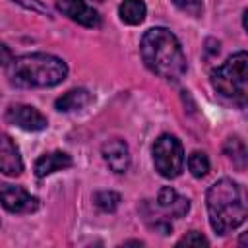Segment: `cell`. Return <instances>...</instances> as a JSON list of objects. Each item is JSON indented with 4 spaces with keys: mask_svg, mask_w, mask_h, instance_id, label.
<instances>
[{
    "mask_svg": "<svg viewBox=\"0 0 248 248\" xmlns=\"http://www.w3.org/2000/svg\"><path fill=\"white\" fill-rule=\"evenodd\" d=\"M12 50L4 45V43H0V66H8L10 62H12Z\"/></svg>",
    "mask_w": 248,
    "mask_h": 248,
    "instance_id": "21",
    "label": "cell"
},
{
    "mask_svg": "<svg viewBox=\"0 0 248 248\" xmlns=\"http://www.w3.org/2000/svg\"><path fill=\"white\" fill-rule=\"evenodd\" d=\"M95 2H105V0H95Z\"/></svg>",
    "mask_w": 248,
    "mask_h": 248,
    "instance_id": "22",
    "label": "cell"
},
{
    "mask_svg": "<svg viewBox=\"0 0 248 248\" xmlns=\"http://www.w3.org/2000/svg\"><path fill=\"white\" fill-rule=\"evenodd\" d=\"M93 202H95V205H97L101 211L110 213V211H114V209L118 207L120 196H118L116 192H112V190H101V192H95Z\"/></svg>",
    "mask_w": 248,
    "mask_h": 248,
    "instance_id": "17",
    "label": "cell"
},
{
    "mask_svg": "<svg viewBox=\"0 0 248 248\" xmlns=\"http://www.w3.org/2000/svg\"><path fill=\"white\" fill-rule=\"evenodd\" d=\"M0 172L8 176H19L23 172V161L21 155L14 143V140L0 132Z\"/></svg>",
    "mask_w": 248,
    "mask_h": 248,
    "instance_id": "10",
    "label": "cell"
},
{
    "mask_svg": "<svg viewBox=\"0 0 248 248\" xmlns=\"http://www.w3.org/2000/svg\"><path fill=\"white\" fill-rule=\"evenodd\" d=\"M68 167H72V157L68 153H64V151H50V153L41 155L35 161L33 170H35V174L39 178H45V176H48V174H52L56 170L68 169Z\"/></svg>",
    "mask_w": 248,
    "mask_h": 248,
    "instance_id": "11",
    "label": "cell"
},
{
    "mask_svg": "<svg viewBox=\"0 0 248 248\" xmlns=\"http://www.w3.org/2000/svg\"><path fill=\"white\" fill-rule=\"evenodd\" d=\"M140 52L145 66L159 78L167 81H178L186 72L184 50L167 27H151L143 33L140 43Z\"/></svg>",
    "mask_w": 248,
    "mask_h": 248,
    "instance_id": "1",
    "label": "cell"
},
{
    "mask_svg": "<svg viewBox=\"0 0 248 248\" xmlns=\"http://www.w3.org/2000/svg\"><path fill=\"white\" fill-rule=\"evenodd\" d=\"M101 153H103L105 163L110 167V170H114L118 174L128 170V167H130V149H128L124 140L114 138V140L105 141L103 147H101Z\"/></svg>",
    "mask_w": 248,
    "mask_h": 248,
    "instance_id": "9",
    "label": "cell"
},
{
    "mask_svg": "<svg viewBox=\"0 0 248 248\" xmlns=\"http://www.w3.org/2000/svg\"><path fill=\"white\" fill-rule=\"evenodd\" d=\"M157 203H159L161 209H165L172 217H184L188 213V209H190V200L178 196V192L174 188H170V186H163L159 190Z\"/></svg>",
    "mask_w": 248,
    "mask_h": 248,
    "instance_id": "12",
    "label": "cell"
},
{
    "mask_svg": "<svg viewBox=\"0 0 248 248\" xmlns=\"http://www.w3.org/2000/svg\"><path fill=\"white\" fill-rule=\"evenodd\" d=\"M8 79L16 87H54L68 76V66L62 58L46 52H31L6 66Z\"/></svg>",
    "mask_w": 248,
    "mask_h": 248,
    "instance_id": "3",
    "label": "cell"
},
{
    "mask_svg": "<svg viewBox=\"0 0 248 248\" xmlns=\"http://www.w3.org/2000/svg\"><path fill=\"white\" fill-rule=\"evenodd\" d=\"M14 4L25 8V10H31V12H37V14H46L48 16V10L46 6L41 2V0H12Z\"/></svg>",
    "mask_w": 248,
    "mask_h": 248,
    "instance_id": "20",
    "label": "cell"
},
{
    "mask_svg": "<svg viewBox=\"0 0 248 248\" xmlns=\"http://www.w3.org/2000/svg\"><path fill=\"white\" fill-rule=\"evenodd\" d=\"M91 101V93L87 89H70L66 91L64 95H60L56 101H54V108L60 110V112H70V110H78V108H83L87 103Z\"/></svg>",
    "mask_w": 248,
    "mask_h": 248,
    "instance_id": "13",
    "label": "cell"
},
{
    "mask_svg": "<svg viewBox=\"0 0 248 248\" xmlns=\"http://www.w3.org/2000/svg\"><path fill=\"white\" fill-rule=\"evenodd\" d=\"M4 118L8 124H14V126L27 130V132H39V130H45L48 126V120L41 110H37L31 105H23V103L10 105L6 108Z\"/></svg>",
    "mask_w": 248,
    "mask_h": 248,
    "instance_id": "6",
    "label": "cell"
},
{
    "mask_svg": "<svg viewBox=\"0 0 248 248\" xmlns=\"http://www.w3.org/2000/svg\"><path fill=\"white\" fill-rule=\"evenodd\" d=\"M207 246L209 242H207V238L202 234V232H198V231H190V232H186L178 242H176V246Z\"/></svg>",
    "mask_w": 248,
    "mask_h": 248,
    "instance_id": "19",
    "label": "cell"
},
{
    "mask_svg": "<svg viewBox=\"0 0 248 248\" xmlns=\"http://www.w3.org/2000/svg\"><path fill=\"white\" fill-rule=\"evenodd\" d=\"M56 8L70 17L72 21L83 25V27H99L101 25V16L97 10H93L85 0H58Z\"/></svg>",
    "mask_w": 248,
    "mask_h": 248,
    "instance_id": "8",
    "label": "cell"
},
{
    "mask_svg": "<svg viewBox=\"0 0 248 248\" xmlns=\"http://www.w3.org/2000/svg\"><path fill=\"white\" fill-rule=\"evenodd\" d=\"M145 2L143 0H124L118 6V16L128 25H140L145 19Z\"/></svg>",
    "mask_w": 248,
    "mask_h": 248,
    "instance_id": "14",
    "label": "cell"
},
{
    "mask_svg": "<svg viewBox=\"0 0 248 248\" xmlns=\"http://www.w3.org/2000/svg\"><path fill=\"white\" fill-rule=\"evenodd\" d=\"M174 6L178 10H182L184 14L192 16V17H200L202 16V10H203V4L202 0H172Z\"/></svg>",
    "mask_w": 248,
    "mask_h": 248,
    "instance_id": "18",
    "label": "cell"
},
{
    "mask_svg": "<svg viewBox=\"0 0 248 248\" xmlns=\"http://www.w3.org/2000/svg\"><path fill=\"white\" fill-rule=\"evenodd\" d=\"M0 203L10 213H33L39 209V200L14 184H0Z\"/></svg>",
    "mask_w": 248,
    "mask_h": 248,
    "instance_id": "7",
    "label": "cell"
},
{
    "mask_svg": "<svg viewBox=\"0 0 248 248\" xmlns=\"http://www.w3.org/2000/svg\"><path fill=\"white\" fill-rule=\"evenodd\" d=\"M188 169L192 172V176L196 178H203L209 172V159L203 151H192L188 155Z\"/></svg>",
    "mask_w": 248,
    "mask_h": 248,
    "instance_id": "16",
    "label": "cell"
},
{
    "mask_svg": "<svg viewBox=\"0 0 248 248\" xmlns=\"http://www.w3.org/2000/svg\"><path fill=\"white\" fill-rule=\"evenodd\" d=\"M205 202L211 229L217 234H227L246 221L244 188L231 178H221L211 184Z\"/></svg>",
    "mask_w": 248,
    "mask_h": 248,
    "instance_id": "2",
    "label": "cell"
},
{
    "mask_svg": "<svg viewBox=\"0 0 248 248\" xmlns=\"http://www.w3.org/2000/svg\"><path fill=\"white\" fill-rule=\"evenodd\" d=\"M211 85L213 89L236 103L238 107L246 105L248 97V54L244 50L229 56L221 66L211 70Z\"/></svg>",
    "mask_w": 248,
    "mask_h": 248,
    "instance_id": "4",
    "label": "cell"
},
{
    "mask_svg": "<svg viewBox=\"0 0 248 248\" xmlns=\"http://www.w3.org/2000/svg\"><path fill=\"white\" fill-rule=\"evenodd\" d=\"M153 165L155 170L165 178L180 176L184 169V149L176 136L161 134L153 143Z\"/></svg>",
    "mask_w": 248,
    "mask_h": 248,
    "instance_id": "5",
    "label": "cell"
},
{
    "mask_svg": "<svg viewBox=\"0 0 248 248\" xmlns=\"http://www.w3.org/2000/svg\"><path fill=\"white\" fill-rule=\"evenodd\" d=\"M223 151H225V155L242 170L244 167H246V145H244V141L240 140V138H229L227 141H225V147H223Z\"/></svg>",
    "mask_w": 248,
    "mask_h": 248,
    "instance_id": "15",
    "label": "cell"
}]
</instances>
